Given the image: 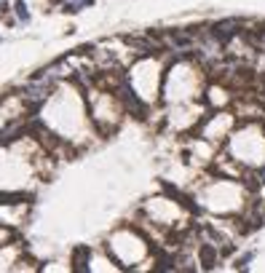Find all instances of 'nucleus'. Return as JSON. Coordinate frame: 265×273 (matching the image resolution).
Returning a JSON list of instances; mask_svg holds the SVG:
<instances>
[{"instance_id": "obj_1", "label": "nucleus", "mask_w": 265, "mask_h": 273, "mask_svg": "<svg viewBox=\"0 0 265 273\" xmlns=\"http://www.w3.org/2000/svg\"><path fill=\"white\" fill-rule=\"evenodd\" d=\"M241 30H244V22L241 19H220V22H214V24H209V35L222 46V48H228V46L241 35Z\"/></svg>"}, {"instance_id": "obj_2", "label": "nucleus", "mask_w": 265, "mask_h": 273, "mask_svg": "<svg viewBox=\"0 0 265 273\" xmlns=\"http://www.w3.org/2000/svg\"><path fill=\"white\" fill-rule=\"evenodd\" d=\"M220 260H222L220 244H214V241H201L199 244V265L204 271H214L220 265Z\"/></svg>"}, {"instance_id": "obj_3", "label": "nucleus", "mask_w": 265, "mask_h": 273, "mask_svg": "<svg viewBox=\"0 0 265 273\" xmlns=\"http://www.w3.org/2000/svg\"><path fill=\"white\" fill-rule=\"evenodd\" d=\"M70 265H72L75 273H88L91 271V247L78 244V247L72 249V254H70Z\"/></svg>"}, {"instance_id": "obj_4", "label": "nucleus", "mask_w": 265, "mask_h": 273, "mask_svg": "<svg viewBox=\"0 0 265 273\" xmlns=\"http://www.w3.org/2000/svg\"><path fill=\"white\" fill-rule=\"evenodd\" d=\"M94 5V0H65V5H62V11L65 14H81L83 8H91Z\"/></svg>"}, {"instance_id": "obj_5", "label": "nucleus", "mask_w": 265, "mask_h": 273, "mask_svg": "<svg viewBox=\"0 0 265 273\" xmlns=\"http://www.w3.org/2000/svg\"><path fill=\"white\" fill-rule=\"evenodd\" d=\"M11 11H14V16H16V22H19V24H30V8H27L24 0H14Z\"/></svg>"}, {"instance_id": "obj_6", "label": "nucleus", "mask_w": 265, "mask_h": 273, "mask_svg": "<svg viewBox=\"0 0 265 273\" xmlns=\"http://www.w3.org/2000/svg\"><path fill=\"white\" fill-rule=\"evenodd\" d=\"M252 260H255V252H246V254H241V257L233 263V268H236V271H246Z\"/></svg>"}, {"instance_id": "obj_7", "label": "nucleus", "mask_w": 265, "mask_h": 273, "mask_svg": "<svg viewBox=\"0 0 265 273\" xmlns=\"http://www.w3.org/2000/svg\"><path fill=\"white\" fill-rule=\"evenodd\" d=\"M11 5H14V3H8V0H0V16H8Z\"/></svg>"}, {"instance_id": "obj_8", "label": "nucleus", "mask_w": 265, "mask_h": 273, "mask_svg": "<svg viewBox=\"0 0 265 273\" xmlns=\"http://www.w3.org/2000/svg\"><path fill=\"white\" fill-rule=\"evenodd\" d=\"M48 5H51V8H62V5H65V0H48Z\"/></svg>"}]
</instances>
